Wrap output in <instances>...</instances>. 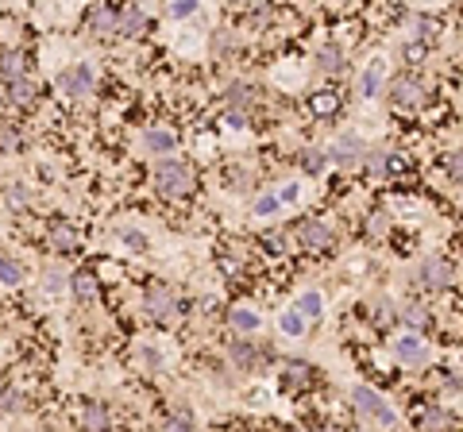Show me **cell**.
Here are the masks:
<instances>
[{"mask_svg":"<svg viewBox=\"0 0 463 432\" xmlns=\"http://www.w3.org/2000/svg\"><path fill=\"white\" fill-rule=\"evenodd\" d=\"M155 186H158V194H163V197H185L193 189V170L185 166V162H178V159L158 162Z\"/></svg>","mask_w":463,"mask_h":432,"instance_id":"cell-1","label":"cell"},{"mask_svg":"<svg viewBox=\"0 0 463 432\" xmlns=\"http://www.w3.org/2000/svg\"><path fill=\"white\" fill-rule=\"evenodd\" d=\"M352 406L363 421H375V425H398V413L386 406V398H379L371 386H355L352 390Z\"/></svg>","mask_w":463,"mask_h":432,"instance_id":"cell-2","label":"cell"},{"mask_svg":"<svg viewBox=\"0 0 463 432\" xmlns=\"http://www.w3.org/2000/svg\"><path fill=\"white\" fill-rule=\"evenodd\" d=\"M452 278H456V266L448 263V258H424V263L417 266V286H424V290H448Z\"/></svg>","mask_w":463,"mask_h":432,"instance_id":"cell-3","label":"cell"},{"mask_svg":"<svg viewBox=\"0 0 463 432\" xmlns=\"http://www.w3.org/2000/svg\"><path fill=\"white\" fill-rule=\"evenodd\" d=\"M58 89L66 93V97H73V101L89 97V89H93V70H89V66H66V70L58 74Z\"/></svg>","mask_w":463,"mask_h":432,"instance_id":"cell-4","label":"cell"},{"mask_svg":"<svg viewBox=\"0 0 463 432\" xmlns=\"http://www.w3.org/2000/svg\"><path fill=\"white\" fill-rule=\"evenodd\" d=\"M328 159L336 162V166H355V162H363L367 159V143L359 139V136H340L336 143H332V151H328Z\"/></svg>","mask_w":463,"mask_h":432,"instance_id":"cell-5","label":"cell"},{"mask_svg":"<svg viewBox=\"0 0 463 432\" xmlns=\"http://www.w3.org/2000/svg\"><path fill=\"white\" fill-rule=\"evenodd\" d=\"M147 313L155 316V321H170V316H178V297L166 290V286H151L147 297H143Z\"/></svg>","mask_w":463,"mask_h":432,"instance_id":"cell-6","label":"cell"},{"mask_svg":"<svg viewBox=\"0 0 463 432\" xmlns=\"http://www.w3.org/2000/svg\"><path fill=\"white\" fill-rule=\"evenodd\" d=\"M390 101H394V104H405V109H417V104L424 101V85H421V78H409V74L394 78V85H390Z\"/></svg>","mask_w":463,"mask_h":432,"instance_id":"cell-7","label":"cell"},{"mask_svg":"<svg viewBox=\"0 0 463 432\" xmlns=\"http://www.w3.org/2000/svg\"><path fill=\"white\" fill-rule=\"evenodd\" d=\"M394 355L405 363V367H424L429 363V348H424V340H417L413 332H405L394 340Z\"/></svg>","mask_w":463,"mask_h":432,"instance_id":"cell-8","label":"cell"},{"mask_svg":"<svg viewBox=\"0 0 463 432\" xmlns=\"http://www.w3.org/2000/svg\"><path fill=\"white\" fill-rule=\"evenodd\" d=\"M46 239H51V247L54 251H78V243H81V236H78V228L70 224V220H54L51 228H46Z\"/></svg>","mask_w":463,"mask_h":432,"instance_id":"cell-9","label":"cell"},{"mask_svg":"<svg viewBox=\"0 0 463 432\" xmlns=\"http://www.w3.org/2000/svg\"><path fill=\"white\" fill-rule=\"evenodd\" d=\"M263 351L259 343H251V340H232V363L240 371H259V363H263Z\"/></svg>","mask_w":463,"mask_h":432,"instance_id":"cell-10","label":"cell"},{"mask_svg":"<svg viewBox=\"0 0 463 432\" xmlns=\"http://www.w3.org/2000/svg\"><path fill=\"white\" fill-rule=\"evenodd\" d=\"M297 243H305V247H328V243H332V232H328L320 220H301V224H297Z\"/></svg>","mask_w":463,"mask_h":432,"instance_id":"cell-11","label":"cell"},{"mask_svg":"<svg viewBox=\"0 0 463 432\" xmlns=\"http://www.w3.org/2000/svg\"><path fill=\"white\" fill-rule=\"evenodd\" d=\"M309 112H313L317 120H328V116H336L340 112V97L332 89H317L313 97H309Z\"/></svg>","mask_w":463,"mask_h":432,"instance_id":"cell-12","label":"cell"},{"mask_svg":"<svg viewBox=\"0 0 463 432\" xmlns=\"http://www.w3.org/2000/svg\"><path fill=\"white\" fill-rule=\"evenodd\" d=\"M147 27V12L139 4H131V8H124V12L116 16V31L120 35H139Z\"/></svg>","mask_w":463,"mask_h":432,"instance_id":"cell-13","label":"cell"},{"mask_svg":"<svg viewBox=\"0 0 463 432\" xmlns=\"http://www.w3.org/2000/svg\"><path fill=\"white\" fill-rule=\"evenodd\" d=\"M382 78H386V62L375 59V62L363 70V78H359V93H363V97H375V93L382 89Z\"/></svg>","mask_w":463,"mask_h":432,"instance_id":"cell-14","label":"cell"},{"mask_svg":"<svg viewBox=\"0 0 463 432\" xmlns=\"http://www.w3.org/2000/svg\"><path fill=\"white\" fill-rule=\"evenodd\" d=\"M70 290H73V297H78L81 305H89V301H97V278H93L89 271H78L70 278Z\"/></svg>","mask_w":463,"mask_h":432,"instance_id":"cell-15","label":"cell"},{"mask_svg":"<svg viewBox=\"0 0 463 432\" xmlns=\"http://www.w3.org/2000/svg\"><path fill=\"white\" fill-rule=\"evenodd\" d=\"M89 31L97 35V39H108V35L116 31V12H108V8H93V12H89Z\"/></svg>","mask_w":463,"mask_h":432,"instance_id":"cell-16","label":"cell"},{"mask_svg":"<svg viewBox=\"0 0 463 432\" xmlns=\"http://www.w3.org/2000/svg\"><path fill=\"white\" fill-rule=\"evenodd\" d=\"M8 101H12V104H31L35 101V81L24 78V74H20V78H12V81H8Z\"/></svg>","mask_w":463,"mask_h":432,"instance_id":"cell-17","label":"cell"},{"mask_svg":"<svg viewBox=\"0 0 463 432\" xmlns=\"http://www.w3.org/2000/svg\"><path fill=\"white\" fill-rule=\"evenodd\" d=\"M143 147L151 155H170L174 151V136L170 131H143Z\"/></svg>","mask_w":463,"mask_h":432,"instance_id":"cell-18","label":"cell"},{"mask_svg":"<svg viewBox=\"0 0 463 432\" xmlns=\"http://www.w3.org/2000/svg\"><path fill=\"white\" fill-rule=\"evenodd\" d=\"M228 321H232V328H235V332H248V336L263 328L259 313H251V309H232V316H228Z\"/></svg>","mask_w":463,"mask_h":432,"instance_id":"cell-19","label":"cell"},{"mask_svg":"<svg viewBox=\"0 0 463 432\" xmlns=\"http://www.w3.org/2000/svg\"><path fill=\"white\" fill-rule=\"evenodd\" d=\"M278 328H282V336H301V332H305V313H301V309H286L278 316Z\"/></svg>","mask_w":463,"mask_h":432,"instance_id":"cell-20","label":"cell"},{"mask_svg":"<svg viewBox=\"0 0 463 432\" xmlns=\"http://www.w3.org/2000/svg\"><path fill=\"white\" fill-rule=\"evenodd\" d=\"M317 66L325 74H340L344 70V51H340V46H325V51L317 54Z\"/></svg>","mask_w":463,"mask_h":432,"instance_id":"cell-21","label":"cell"},{"mask_svg":"<svg viewBox=\"0 0 463 432\" xmlns=\"http://www.w3.org/2000/svg\"><path fill=\"white\" fill-rule=\"evenodd\" d=\"M20 74H24V54H16V51L0 54V78L12 81V78H20Z\"/></svg>","mask_w":463,"mask_h":432,"instance_id":"cell-22","label":"cell"},{"mask_svg":"<svg viewBox=\"0 0 463 432\" xmlns=\"http://www.w3.org/2000/svg\"><path fill=\"white\" fill-rule=\"evenodd\" d=\"M313 382V367L309 363H290L286 367V386H309Z\"/></svg>","mask_w":463,"mask_h":432,"instance_id":"cell-23","label":"cell"},{"mask_svg":"<svg viewBox=\"0 0 463 432\" xmlns=\"http://www.w3.org/2000/svg\"><path fill=\"white\" fill-rule=\"evenodd\" d=\"M0 282L4 286H20L24 282V266L16 258H0Z\"/></svg>","mask_w":463,"mask_h":432,"instance_id":"cell-24","label":"cell"},{"mask_svg":"<svg viewBox=\"0 0 463 432\" xmlns=\"http://www.w3.org/2000/svg\"><path fill=\"white\" fill-rule=\"evenodd\" d=\"M325 162H328V155H325V151H317V147H305V151H301V166H305L309 174H317V170H325Z\"/></svg>","mask_w":463,"mask_h":432,"instance_id":"cell-25","label":"cell"},{"mask_svg":"<svg viewBox=\"0 0 463 432\" xmlns=\"http://www.w3.org/2000/svg\"><path fill=\"white\" fill-rule=\"evenodd\" d=\"M301 313H305V316H320V313H325V297H320L317 290H309V293H301Z\"/></svg>","mask_w":463,"mask_h":432,"instance_id":"cell-26","label":"cell"},{"mask_svg":"<svg viewBox=\"0 0 463 432\" xmlns=\"http://www.w3.org/2000/svg\"><path fill=\"white\" fill-rule=\"evenodd\" d=\"M85 425H89V428H105L108 425V409L97 406V401H89V406H85Z\"/></svg>","mask_w":463,"mask_h":432,"instance_id":"cell-27","label":"cell"},{"mask_svg":"<svg viewBox=\"0 0 463 432\" xmlns=\"http://www.w3.org/2000/svg\"><path fill=\"white\" fill-rule=\"evenodd\" d=\"M444 170H448L452 181H459V186H463V151H448V159H444Z\"/></svg>","mask_w":463,"mask_h":432,"instance_id":"cell-28","label":"cell"},{"mask_svg":"<svg viewBox=\"0 0 463 432\" xmlns=\"http://www.w3.org/2000/svg\"><path fill=\"white\" fill-rule=\"evenodd\" d=\"M0 409H4V413H20L24 409V393L20 390H4V393H0Z\"/></svg>","mask_w":463,"mask_h":432,"instance_id":"cell-29","label":"cell"},{"mask_svg":"<svg viewBox=\"0 0 463 432\" xmlns=\"http://www.w3.org/2000/svg\"><path fill=\"white\" fill-rule=\"evenodd\" d=\"M228 101H232V104H240V109H243V104H251V101H255V89H251V85H243V81H240V85H232V89H228Z\"/></svg>","mask_w":463,"mask_h":432,"instance_id":"cell-30","label":"cell"},{"mask_svg":"<svg viewBox=\"0 0 463 432\" xmlns=\"http://www.w3.org/2000/svg\"><path fill=\"white\" fill-rule=\"evenodd\" d=\"M20 147V131L16 128H0V155H12Z\"/></svg>","mask_w":463,"mask_h":432,"instance_id":"cell-31","label":"cell"},{"mask_svg":"<svg viewBox=\"0 0 463 432\" xmlns=\"http://www.w3.org/2000/svg\"><path fill=\"white\" fill-rule=\"evenodd\" d=\"M417 425H424V428H432V425H448V413H444V409H429V413H421V417H417Z\"/></svg>","mask_w":463,"mask_h":432,"instance_id":"cell-32","label":"cell"},{"mask_svg":"<svg viewBox=\"0 0 463 432\" xmlns=\"http://www.w3.org/2000/svg\"><path fill=\"white\" fill-rule=\"evenodd\" d=\"M417 35L424 43H432L437 39V20H429V16H417Z\"/></svg>","mask_w":463,"mask_h":432,"instance_id":"cell-33","label":"cell"},{"mask_svg":"<svg viewBox=\"0 0 463 432\" xmlns=\"http://www.w3.org/2000/svg\"><path fill=\"white\" fill-rule=\"evenodd\" d=\"M193 12H197V0H174V4H170V16H174V20L193 16Z\"/></svg>","mask_w":463,"mask_h":432,"instance_id":"cell-34","label":"cell"},{"mask_svg":"<svg viewBox=\"0 0 463 432\" xmlns=\"http://www.w3.org/2000/svg\"><path fill=\"white\" fill-rule=\"evenodd\" d=\"M405 321H409L413 328H424V324H429V313H424L421 305H409V309H405Z\"/></svg>","mask_w":463,"mask_h":432,"instance_id":"cell-35","label":"cell"},{"mask_svg":"<svg viewBox=\"0 0 463 432\" xmlns=\"http://www.w3.org/2000/svg\"><path fill=\"white\" fill-rule=\"evenodd\" d=\"M274 209H278V197H259V201H255V216H270L274 213Z\"/></svg>","mask_w":463,"mask_h":432,"instance_id":"cell-36","label":"cell"},{"mask_svg":"<svg viewBox=\"0 0 463 432\" xmlns=\"http://www.w3.org/2000/svg\"><path fill=\"white\" fill-rule=\"evenodd\" d=\"M166 428H193V417H190V413H170Z\"/></svg>","mask_w":463,"mask_h":432,"instance_id":"cell-37","label":"cell"},{"mask_svg":"<svg viewBox=\"0 0 463 432\" xmlns=\"http://www.w3.org/2000/svg\"><path fill=\"white\" fill-rule=\"evenodd\" d=\"M124 243L131 247V251H143V247H147V239L139 236V232H124Z\"/></svg>","mask_w":463,"mask_h":432,"instance_id":"cell-38","label":"cell"},{"mask_svg":"<svg viewBox=\"0 0 463 432\" xmlns=\"http://www.w3.org/2000/svg\"><path fill=\"white\" fill-rule=\"evenodd\" d=\"M139 355H143V363H151V371H158V367H163V359H158V351H151V348H143V351H139Z\"/></svg>","mask_w":463,"mask_h":432,"instance_id":"cell-39","label":"cell"},{"mask_svg":"<svg viewBox=\"0 0 463 432\" xmlns=\"http://www.w3.org/2000/svg\"><path fill=\"white\" fill-rule=\"evenodd\" d=\"M8 201H12V205H24L27 194H24V189H8Z\"/></svg>","mask_w":463,"mask_h":432,"instance_id":"cell-40","label":"cell"},{"mask_svg":"<svg viewBox=\"0 0 463 432\" xmlns=\"http://www.w3.org/2000/svg\"><path fill=\"white\" fill-rule=\"evenodd\" d=\"M243 124H248V120H243V112H228V128H243Z\"/></svg>","mask_w":463,"mask_h":432,"instance_id":"cell-41","label":"cell"},{"mask_svg":"<svg viewBox=\"0 0 463 432\" xmlns=\"http://www.w3.org/2000/svg\"><path fill=\"white\" fill-rule=\"evenodd\" d=\"M282 201H297V186H286V189H282Z\"/></svg>","mask_w":463,"mask_h":432,"instance_id":"cell-42","label":"cell"}]
</instances>
